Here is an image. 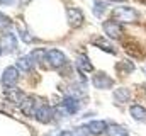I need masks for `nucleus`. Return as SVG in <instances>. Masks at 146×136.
<instances>
[{
    "instance_id": "f257e3e1",
    "label": "nucleus",
    "mask_w": 146,
    "mask_h": 136,
    "mask_svg": "<svg viewBox=\"0 0 146 136\" xmlns=\"http://www.w3.org/2000/svg\"><path fill=\"white\" fill-rule=\"evenodd\" d=\"M114 19L121 22H134L138 19V12L129 7H117L114 9Z\"/></svg>"
},
{
    "instance_id": "f03ea898",
    "label": "nucleus",
    "mask_w": 146,
    "mask_h": 136,
    "mask_svg": "<svg viewBox=\"0 0 146 136\" xmlns=\"http://www.w3.org/2000/svg\"><path fill=\"white\" fill-rule=\"evenodd\" d=\"M46 61H48V67L51 68H61L66 63V56L63 51L60 49H49L46 53Z\"/></svg>"
},
{
    "instance_id": "7ed1b4c3",
    "label": "nucleus",
    "mask_w": 146,
    "mask_h": 136,
    "mask_svg": "<svg viewBox=\"0 0 146 136\" xmlns=\"http://www.w3.org/2000/svg\"><path fill=\"white\" fill-rule=\"evenodd\" d=\"M19 82V70L15 67H7L2 73V85L10 89V87H15Z\"/></svg>"
},
{
    "instance_id": "20e7f679",
    "label": "nucleus",
    "mask_w": 146,
    "mask_h": 136,
    "mask_svg": "<svg viewBox=\"0 0 146 136\" xmlns=\"http://www.w3.org/2000/svg\"><path fill=\"white\" fill-rule=\"evenodd\" d=\"M92 85L95 87V89H100V90H109L114 87V80L110 78L109 75H106V73H95L94 77H92Z\"/></svg>"
},
{
    "instance_id": "39448f33",
    "label": "nucleus",
    "mask_w": 146,
    "mask_h": 136,
    "mask_svg": "<svg viewBox=\"0 0 146 136\" xmlns=\"http://www.w3.org/2000/svg\"><path fill=\"white\" fill-rule=\"evenodd\" d=\"M0 49L2 53H12L17 49V37L12 33H5L0 37Z\"/></svg>"
},
{
    "instance_id": "423d86ee",
    "label": "nucleus",
    "mask_w": 146,
    "mask_h": 136,
    "mask_svg": "<svg viewBox=\"0 0 146 136\" xmlns=\"http://www.w3.org/2000/svg\"><path fill=\"white\" fill-rule=\"evenodd\" d=\"M78 107H80V104L78 101L72 97V95H68V97H65L63 102H61V105H60V112L63 114V116H70V114H75L76 111H78Z\"/></svg>"
},
{
    "instance_id": "0eeeda50",
    "label": "nucleus",
    "mask_w": 146,
    "mask_h": 136,
    "mask_svg": "<svg viewBox=\"0 0 146 136\" xmlns=\"http://www.w3.org/2000/svg\"><path fill=\"white\" fill-rule=\"evenodd\" d=\"M19 109L24 116L27 117H34L36 114V109H37V102L34 97H24V101L19 104Z\"/></svg>"
},
{
    "instance_id": "6e6552de",
    "label": "nucleus",
    "mask_w": 146,
    "mask_h": 136,
    "mask_svg": "<svg viewBox=\"0 0 146 136\" xmlns=\"http://www.w3.org/2000/svg\"><path fill=\"white\" fill-rule=\"evenodd\" d=\"M53 111H54V109H51L48 104H42V105H39L36 109L34 117H36V121H39L41 124H48V123L53 119Z\"/></svg>"
},
{
    "instance_id": "1a4fd4ad",
    "label": "nucleus",
    "mask_w": 146,
    "mask_h": 136,
    "mask_svg": "<svg viewBox=\"0 0 146 136\" xmlns=\"http://www.w3.org/2000/svg\"><path fill=\"white\" fill-rule=\"evenodd\" d=\"M46 53H48V49H44V48L33 49V51H31V55H29L31 63H33V65H37V67H41V68L48 67V61H46Z\"/></svg>"
},
{
    "instance_id": "9d476101",
    "label": "nucleus",
    "mask_w": 146,
    "mask_h": 136,
    "mask_svg": "<svg viewBox=\"0 0 146 136\" xmlns=\"http://www.w3.org/2000/svg\"><path fill=\"white\" fill-rule=\"evenodd\" d=\"M66 19H68V24L72 27H80L83 24V14L80 9H75V7H70L66 10Z\"/></svg>"
},
{
    "instance_id": "9b49d317",
    "label": "nucleus",
    "mask_w": 146,
    "mask_h": 136,
    "mask_svg": "<svg viewBox=\"0 0 146 136\" xmlns=\"http://www.w3.org/2000/svg\"><path fill=\"white\" fill-rule=\"evenodd\" d=\"M104 31L112 39H119L122 36V27L119 26L117 21H106L104 22Z\"/></svg>"
},
{
    "instance_id": "f8f14e48",
    "label": "nucleus",
    "mask_w": 146,
    "mask_h": 136,
    "mask_svg": "<svg viewBox=\"0 0 146 136\" xmlns=\"http://www.w3.org/2000/svg\"><path fill=\"white\" fill-rule=\"evenodd\" d=\"M5 97H7V101L14 102V104H21V102L24 101V92L22 90H19V89H15V87H10L7 92H5Z\"/></svg>"
},
{
    "instance_id": "ddd939ff",
    "label": "nucleus",
    "mask_w": 146,
    "mask_h": 136,
    "mask_svg": "<svg viewBox=\"0 0 146 136\" xmlns=\"http://www.w3.org/2000/svg\"><path fill=\"white\" fill-rule=\"evenodd\" d=\"M87 128H88V131H90V135H102L104 131H106V128H107V123H104V121H90L88 124H87Z\"/></svg>"
},
{
    "instance_id": "4468645a",
    "label": "nucleus",
    "mask_w": 146,
    "mask_h": 136,
    "mask_svg": "<svg viewBox=\"0 0 146 136\" xmlns=\"http://www.w3.org/2000/svg\"><path fill=\"white\" fill-rule=\"evenodd\" d=\"M76 68L80 71H85V73H90L94 70V65L90 63V60L85 56V55H78L76 56Z\"/></svg>"
},
{
    "instance_id": "2eb2a0df",
    "label": "nucleus",
    "mask_w": 146,
    "mask_h": 136,
    "mask_svg": "<svg viewBox=\"0 0 146 136\" xmlns=\"http://www.w3.org/2000/svg\"><path fill=\"white\" fill-rule=\"evenodd\" d=\"M129 99H131V90L126 89V87L117 89L114 92V101L117 102V104H126V102H129Z\"/></svg>"
},
{
    "instance_id": "dca6fc26",
    "label": "nucleus",
    "mask_w": 146,
    "mask_h": 136,
    "mask_svg": "<svg viewBox=\"0 0 146 136\" xmlns=\"http://www.w3.org/2000/svg\"><path fill=\"white\" fill-rule=\"evenodd\" d=\"M106 133H107V136H129L127 129L121 124H109L106 128Z\"/></svg>"
},
{
    "instance_id": "f3484780",
    "label": "nucleus",
    "mask_w": 146,
    "mask_h": 136,
    "mask_svg": "<svg viewBox=\"0 0 146 136\" xmlns=\"http://www.w3.org/2000/svg\"><path fill=\"white\" fill-rule=\"evenodd\" d=\"M129 114H131V117H134L136 121H145L146 119V109L141 107V105H138V104H133V105L129 107Z\"/></svg>"
},
{
    "instance_id": "a211bd4d",
    "label": "nucleus",
    "mask_w": 146,
    "mask_h": 136,
    "mask_svg": "<svg viewBox=\"0 0 146 136\" xmlns=\"http://www.w3.org/2000/svg\"><path fill=\"white\" fill-rule=\"evenodd\" d=\"M33 67H34V65L31 63L29 58H19L17 63H15V68H17V70H22V71H31Z\"/></svg>"
},
{
    "instance_id": "6ab92c4d",
    "label": "nucleus",
    "mask_w": 146,
    "mask_h": 136,
    "mask_svg": "<svg viewBox=\"0 0 146 136\" xmlns=\"http://www.w3.org/2000/svg\"><path fill=\"white\" fill-rule=\"evenodd\" d=\"M94 5H95V9H94V14L97 15V17H100L102 14H104V10H106V3H102L100 0H94Z\"/></svg>"
},
{
    "instance_id": "aec40b11",
    "label": "nucleus",
    "mask_w": 146,
    "mask_h": 136,
    "mask_svg": "<svg viewBox=\"0 0 146 136\" xmlns=\"http://www.w3.org/2000/svg\"><path fill=\"white\" fill-rule=\"evenodd\" d=\"M72 136H90V131H88V128L87 126H78V128H75L72 133Z\"/></svg>"
},
{
    "instance_id": "412c9836",
    "label": "nucleus",
    "mask_w": 146,
    "mask_h": 136,
    "mask_svg": "<svg viewBox=\"0 0 146 136\" xmlns=\"http://www.w3.org/2000/svg\"><path fill=\"white\" fill-rule=\"evenodd\" d=\"M95 44H97V46H99L100 49H104V51H107V53H110V55H114V53H115L112 46H109V44H106V43H102V39H95Z\"/></svg>"
},
{
    "instance_id": "4be33fe9",
    "label": "nucleus",
    "mask_w": 146,
    "mask_h": 136,
    "mask_svg": "<svg viewBox=\"0 0 146 136\" xmlns=\"http://www.w3.org/2000/svg\"><path fill=\"white\" fill-rule=\"evenodd\" d=\"M10 24H12V21H10L7 15H3V14L0 12V29H7Z\"/></svg>"
},
{
    "instance_id": "5701e85b",
    "label": "nucleus",
    "mask_w": 146,
    "mask_h": 136,
    "mask_svg": "<svg viewBox=\"0 0 146 136\" xmlns=\"http://www.w3.org/2000/svg\"><path fill=\"white\" fill-rule=\"evenodd\" d=\"M19 34H21V37H22V41H24V43H33V37H31V34L27 33L24 27H19Z\"/></svg>"
},
{
    "instance_id": "b1692460",
    "label": "nucleus",
    "mask_w": 146,
    "mask_h": 136,
    "mask_svg": "<svg viewBox=\"0 0 146 136\" xmlns=\"http://www.w3.org/2000/svg\"><path fill=\"white\" fill-rule=\"evenodd\" d=\"M14 0H0V5H12Z\"/></svg>"
},
{
    "instance_id": "393cba45",
    "label": "nucleus",
    "mask_w": 146,
    "mask_h": 136,
    "mask_svg": "<svg viewBox=\"0 0 146 136\" xmlns=\"http://www.w3.org/2000/svg\"><path fill=\"white\" fill-rule=\"evenodd\" d=\"M60 136H72V135H70L68 131H61V133H60Z\"/></svg>"
},
{
    "instance_id": "a878e982",
    "label": "nucleus",
    "mask_w": 146,
    "mask_h": 136,
    "mask_svg": "<svg viewBox=\"0 0 146 136\" xmlns=\"http://www.w3.org/2000/svg\"><path fill=\"white\" fill-rule=\"evenodd\" d=\"M110 2H124V0H110Z\"/></svg>"
},
{
    "instance_id": "bb28decb",
    "label": "nucleus",
    "mask_w": 146,
    "mask_h": 136,
    "mask_svg": "<svg viewBox=\"0 0 146 136\" xmlns=\"http://www.w3.org/2000/svg\"><path fill=\"white\" fill-rule=\"evenodd\" d=\"M0 56H2V49H0Z\"/></svg>"
},
{
    "instance_id": "cd10ccee",
    "label": "nucleus",
    "mask_w": 146,
    "mask_h": 136,
    "mask_svg": "<svg viewBox=\"0 0 146 136\" xmlns=\"http://www.w3.org/2000/svg\"><path fill=\"white\" fill-rule=\"evenodd\" d=\"M24 2H31V0H24Z\"/></svg>"
}]
</instances>
